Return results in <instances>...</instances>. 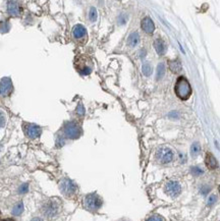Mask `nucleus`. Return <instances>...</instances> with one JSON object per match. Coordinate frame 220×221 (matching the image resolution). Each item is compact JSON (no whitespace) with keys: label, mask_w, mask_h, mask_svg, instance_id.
<instances>
[{"label":"nucleus","mask_w":220,"mask_h":221,"mask_svg":"<svg viewBox=\"0 0 220 221\" xmlns=\"http://www.w3.org/2000/svg\"><path fill=\"white\" fill-rule=\"evenodd\" d=\"M175 94L177 95L178 98H181L182 100H186L191 96L192 94V88L189 83L188 82V80L183 76L178 78L177 82L175 84Z\"/></svg>","instance_id":"1"},{"label":"nucleus","mask_w":220,"mask_h":221,"mask_svg":"<svg viewBox=\"0 0 220 221\" xmlns=\"http://www.w3.org/2000/svg\"><path fill=\"white\" fill-rule=\"evenodd\" d=\"M75 68L81 75L87 76L92 72L93 64L89 57L85 55H79L75 59Z\"/></svg>","instance_id":"2"},{"label":"nucleus","mask_w":220,"mask_h":221,"mask_svg":"<svg viewBox=\"0 0 220 221\" xmlns=\"http://www.w3.org/2000/svg\"><path fill=\"white\" fill-rule=\"evenodd\" d=\"M63 136L64 138L75 140L81 137L82 129L78 123L75 121H67L63 126Z\"/></svg>","instance_id":"3"},{"label":"nucleus","mask_w":220,"mask_h":221,"mask_svg":"<svg viewBox=\"0 0 220 221\" xmlns=\"http://www.w3.org/2000/svg\"><path fill=\"white\" fill-rule=\"evenodd\" d=\"M84 206L87 210L95 212L102 206V200L97 194H89L88 196H86L84 200Z\"/></svg>","instance_id":"4"},{"label":"nucleus","mask_w":220,"mask_h":221,"mask_svg":"<svg viewBox=\"0 0 220 221\" xmlns=\"http://www.w3.org/2000/svg\"><path fill=\"white\" fill-rule=\"evenodd\" d=\"M59 210L58 203L54 200H49L47 201L42 207V213L46 218L51 219L53 217H55L57 215Z\"/></svg>","instance_id":"5"},{"label":"nucleus","mask_w":220,"mask_h":221,"mask_svg":"<svg viewBox=\"0 0 220 221\" xmlns=\"http://www.w3.org/2000/svg\"><path fill=\"white\" fill-rule=\"evenodd\" d=\"M156 159L163 164L171 162L173 160V151L168 147H161L156 152Z\"/></svg>","instance_id":"6"},{"label":"nucleus","mask_w":220,"mask_h":221,"mask_svg":"<svg viewBox=\"0 0 220 221\" xmlns=\"http://www.w3.org/2000/svg\"><path fill=\"white\" fill-rule=\"evenodd\" d=\"M59 189H60V192L66 197H71L76 192L75 183L69 178H63L59 183Z\"/></svg>","instance_id":"7"},{"label":"nucleus","mask_w":220,"mask_h":221,"mask_svg":"<svg viewBox=\"0 0 220 221\" xmlns=\"http://www.w3.org/2000/svg\"><path fill=\"white\" fill-rule=\"evenodd\" d=\"M22 129H24L25 135L29 139H37L41 136L42 133V128L34 123H28L25 122L22 125Z\"/></svg>","instance_id":"8"},{"label":"nucleus","mask_w":220,"mask_h":221,"mask_svg":"<svg viewBox=\"0 0 220 221\" xmlns=\"http://www.w3.org/2000/svg\"><path fill=\"white\" fill-rule=\"evenodd\" d=\"M165 193L171 198H176L181 192V183L176 180H169L165 185Z\"/></svg>","instance_id":"9"},{"label":"nucleus","mask_w":220,"mask_h":221,"mask_svg":"<svg viewBox=\"0 0 220 221\" xmlns=\"http://www.w3.org/2000/svg\"><path fill=\"white\" fill-rule=\"evenodd\" d=\"M13 90V85L9 78H2L0 81V96L5 97L10 95Z\"/></svg>","instance_id":"10"},{"label":"nucleus","mask_w":220,"mask_h":221,"mask_svg":"<svg viewBox=\"0 0 220 221\" xmlns=\"http://www.w3.org/2000/svg\"><path fill=\"white\" fill-rule=\"evenodd\" d=\"M72 36L75 40L76 41H83V40H87V37H88V34H87V30L83 25H75L72 28Z\"/></svg>","instance_id":"11"},{"label":"nucleus","mask_w":220,"mask_h":221,"mask_svg":"<svg viewBox=\"0 0 220 221\" xmlns=\"http://www.w3.org/2000/svg\"><path fill=\"white\" fill-rule=\"evenodd\" d=\"M7 12L11 16H18L22 13V7L18 2L8 1L7 2Z\"/></svg>","instance_id":"12"},{"label":"nucleus","mask_w":220,"mask_h":221,"mask_svg":"<svg viewBox=\"0 0 220 221\" xmlns=\"http://www.w3.org/2000/svg\"><path fill=\"white\" fill-rule=\"evenodd\" d=\"M141 28L144 32L148 33V34H152L153 32H154L155 30V25H154V22L152 21L151 18H149V16H146L142 19V23H141Z\"/></svg>","instance_id":"13"},{"label":"nucleus","mask_w":220,"mask_h":221,"mask_svg":"<svg viewBox=\"0 0 220 221\" xmlns=\"http://www.w3.org/2000/svg\"><path fill=\"white\" fill-rule=\"evenodd\" d=\"M140 43V35L138 32H132L128 38V46L131 48H135Z\"/></svg>","instance_id":"14"},{"label":"nucleus","mask_w":220,"mask_h":221,"mask_svg":"<svg viewBox=\"0 0 220 221\" xmlns=\"http://www.w3.org/2000/svg\"><path fill=\"white\" fill-rule=\"evenodd\" d=\"M205 163H206V166H207L209 169H215L217 168L218 166L217 160H216V158L211 153H207L205 158Z\"/></svg>","instance_id":"15"},{"label":"nucleus","mask_w":220,"mask_h":221,"mask_svg":"<svg viewBox=\"0 0 220 221\" xmlns=\"http://www.w3.org/2000/svg\"><path fill=\"white\" fill-rule=\"evenodd\" d=\"M154 48L159 55H163L166 51V45L162 39H157L154 42Z\"/></svg>","instance_id":"16"},{"label":"nucleus","mask_w":220,"mask_h":221,"mask_svg":"<svg viewBox=\"0 0 220 221\" xmlns=\"http://www.w3.org/2000/svg\"><path fill=\"white\" fill-rule=\"evenodd\" d=\"M24 211V203L22 202H18L16 205H14L12 209V215L14 216H19Z\"/></svg>","instance_id":"17"},{"label":"nucleus","mask_w":220,"mask_h":221,"mask_svg":"<svg viewBox=\"0 0 220 221\" xmlns=\"http://www.w3.org/2000/svg\"><path fill=\"white\" fill-rule=\"evenodd\" d=\"M164 73H165V65L164 63L161 62L158 64L157 70H156V78H157V80H161L163 76H164Z\"/></svg>","instance_id":"18"},{"label":"nucleus","mask_w":220,"mask_h":221,"mask_svg":"<svg viewBox=\"0 0 220 221\" xmlns=\"http://www.w3.org/2000/svg\"><path fill=\"white\" fill-rule=\"evenodd\" d=\"M142 72H143V73H144V76H151V73L153 72L151 63H150V62H145L144 64H143V66H142Z\"/></svg>","instance_id":"19"},{"label":"nucleus","mask_w":220,"mask_h":221,"mask_svg":"<svg viewBox=\"0 0 220 221\" xmlns=\"http://www.w3.org/2000/svg\"><path fill=\"white\" fill-rule=\"evenodd\" d=\"M201 152V146L199 143H194L191 147V155L193 157H197Z\"/></svg>","instance_id":"20"},{"label":"nucleus","mask_w":220,"mask_h":221,"mask_svg":"<svg viewBox=\"0 0 220 221\" xmlns=\"http://www.w3.org/2000/svg\"><path fill=\"white\" fill-rule=\"evenodd\" d=\"M169 68H170L171 72H178L181 68V64L178 60H174V61H171L170 64H169Z\"/></svg>","instance_id":"21"},{"label":"nucleus","mask_w":220,"mask_h":221,"mask_svg":"<svg viewBox=\"0 0 220 221\" xmlns=\"http://www.w3.org/2000/svg\"><path fill=\"white\" fill-rule=\"evenodd\" d=\"M97 10H96V8L95 7H91L90 8V10H89V19H90V22L91 23H95L96 21H97Z\"/></svg>","instance_id":"22"},{"label":"nucleus","mask_w":220,"mask_h":221,"mask_svg":"<svg viewBox=\"0 0 220 221\" xmlns=\"http://www.w3.org/2000/svg\"><path fill=\"white\" fill-rule=\"evenodd\" d=\"M65 141H64V137L63 136H60V135H57L56 137V147L57 148H60L63 145H64Z\"/></svg>","instance_id":"23"},{"label":"nucleus","mask_w":220,"mask_h":221,"mask_svg":"<svg viewBox=\"0 0 220 221\" xmlns=\"http://www.w3.org/2000/svg\"><path fill=\"white\" fill-rule=\"evenodd\" d=\"M5 123H6V115L2 110H0V129L4 128Z\"/></svg>","instance_id":"24"},{"label":"nucleus","mask_w":220,"mask_h":221,"mask_svg":"<svg viewBox=\"0 0 220 221\" xmlns=\"http://www.w3.org/2000/svg\"><path fill=\"white\" fill-rule=\"evenodd\" d=\"M76 114L79 116H83L85 114V108H84V105L82 104V103H79L78 107H76Z\"/></svg>","instance_id":"25"},{"label":"nucleus","mask_w":220,"mask_h":221,"mask_svg":"<svg viewBox=\"0 0 220 221\" xmlns=\"http://www.w3.org/2000/svg\"><path fill=\"white\" fill-rule=\"evenodd\" d=\"M28 192H29V185L28 183H22V185L19 186L18 193L19 194H26Z\"/></svg>","instance_id":"26"},{"label":"nucleus","mask_w":220,"mask_h":221,"mask_svg":"<svg viewBox=\"0 0 220 221\" xmlns=\"http://www.w3.org/2000/svg\"><path fill=\"white\" fill-rule=\"evenodd\" d=\"M192 172H193V174H194V175L199 176V175L203 174V172H204V171H203V170L200 168V167H193Z\"/></svg>","instance_id":"27"},{"label":"nucleus","mask_w":220,"mask_h":221,"mask_svg":"<svg viewBox=\"0 0 220 221\" xmlns=\"http://www.w3.org/2000/svg\"><path fill=\"white\" fill-rule=\"evenodd\" d=\"M146 221H165V220L163 219V217L159 216V215H152L151 217H149Z\"/></svg>","instance_id":"28"},{"label":"nucleus","mask_w":220,"mask_h":221,"mask_svg":"<svg viewBox=\"0 0 220 221\" xmlns=\"http://www.w3.org/2000/svg\"><path fill=\"white\" fill-rule=\"evenodd\" d=\"M126 21H128V15H126V14H121L120 16H119V18H118V23H119V25H124V23H126Z\"/></svg>","instance_id":"29"},{"label":"nucleus","mask_w":220,"mask_h":221,"mask_svg":"<svg viewBox=\"0 0 220 221\" xmlns=\"http://www.w3.org/2000/svg\"><path fill=\"white\" fill-rule=\"evenodd\" d=\"M216 200H217L216 196H215V195H211V196L209 197V199H208V205H209V206L214 205V204L216 203Z\"/></svg>","instance_id":"30"},{"label":"nucleus","mask_w":220,"mask_h":221,"mask_svg":"<svg viewBox=\"0 0 220 221\" xmlns=\"http://www.w3.org/2000/svg\"><path fill=\"white\" fill-rule=\"evenodd\" d=\"M31 221H43V219L41 218V217H34Z\"/></svg>","instance_id":"31"},{"label":"nucleus","mask_w":220,"mask_h":221,"mask_svg":"<svg viewBox=\"0 0 220 221\" xmlns=\"http://www.w3.org/2000/svg\"><path fill=\"white\" fill-rule=\"evenodd\" d=\"M169 116H172V117H175V118H177V113H175V112L170 113V114H169Z\"/></svg>","instance_id":"32"},{"label":"nucleus","mask_w":220,"mask_h":221,"mask_svg":"<svg viewBox=\"0 0 220 221\" xmlns=\"http://www.w3.org/2000/svg\"><path fill=\"white\" fill-rule=\"evenodd\" d=\"M1 221H14V220L11 219V218H6V219H3V220H1Z\"/></svg>","instance_id":"33"},{"label":"nucleus","mask_w":220,"mask_h":221,"mask_svg":"<svg viewBox=\"0 0 220 221\" xmlns=\"http://www.w3.org/2000/svg\"><path fill=\"white\" fill-rule=\"evenodd\" d=\"M219 193H220V186H219Z\"/></svg>","instance_id":"34"}]
</instances>
